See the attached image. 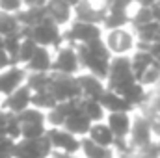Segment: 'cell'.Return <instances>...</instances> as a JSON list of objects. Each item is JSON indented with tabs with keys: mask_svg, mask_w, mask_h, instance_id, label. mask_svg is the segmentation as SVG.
Listing matches in <instances>:
<instances>
[{
	"mask_svg": "<svg viewBox=\"0 0 160 158\" xmlns=\"http://www.w3.org/2000/svg\"><path fill=\"white\" fill-rule=\"evenodd\" d=\"M136 84V78L132 75V65L130 58L127 56H118L110 62V73H108V91H114L121 95L127 91L130 86Z\"/></svg>",
	"mask_w": 160,
	"mask_h": 158,
	"instance_id": "obj_1",
	"label": "cell"
},
{
	"mask_svg": "<svg viewBox=\"0 0 160 158\" xmlns=\"http://www.w3.org/2000/svg\"><path fill=\"white\" fill-rule=\"evenodd\" d=\"M48 91L54 95V99L60 102H67V101H80L84 99L82 89L78 86V80L73 77H63V75H52V82Z\"/></svg>",
	"mask_w": 160,
	"mask_h": 158,
	"instance_id": "obj_2",
	"label": "cell"
},
{
	"mask_svg": "<svg viewBox=\"0 0 160 158\" xmlns=\"http://www.w3.org/2000/svg\"><path fill=\"white\" fill-rule=\"evenodd\" d=\"M151 138H153V130H151L149 121L143 117V116L132 119L130 140H128L130 147L138 153V151H142V149H145V147H149V145L153 143V140H151Z\"/></svg>",
	"mask_w": 160,
	"mask_h": 158,
	"instance_id": "obj_3",
	"label": "cell"
},
{
	"mask_svg": "<svg viewBox=\"0 0 160 158\" xmlns=\"http://www.w3.org/2000/svg\"><path fill=\"white\" fill-rule=\"evenodd\" d=\"M50 149H52V143L47 136L41 138V140H36V141H26L24 140L21 143H15L13 158H47Z\"/></svg>",
	"mask_w": 160,
	"mask_h": 158,
	"instance_id": "obj_4",
	"label": "cell"
},
{
	"mask_svg": "<svg viewBox=\"0 0 160 158\" xmlns=\"http://www.w3.org/2000/svg\"><path fill=\"white\" fill-rule=\"evenodd\" d=\"M30 39H34L38 43V47H45V45H54L58 48V45L63 41V37L60 36L58 32V26L50 21V19H45L41 24L34 26L30 30Z\"/></svg>",
	"mask_w": 160,
	"mask_h": 158,
	"instance_id": "obj_5",
	"label": "cell"
},
{
	"mask_svg": "<svg viewBox=\"0 0 160 158\" xmlns=\"http://www.w3.org/2000/svg\"><path fill=\"white\" fill-rule=\"evenodd\" d=\"M77 54H78V62L91 73V77L102 80L108 78V73H110V62H104V60H99L95 58L93 54L88 52V48L84 45H78L77 48Z\"/></svg>",
	"mask_w": 160,
	"mask_h": 158,
	"instance_id": "obj_6",
	"label": "cell"
},
{
	"mask_svg": "<svg viewBox=\"0 0 160 158\" xmlns=\"http://www.w3.org/2000/svg\"><path fill=\"white\" fill-rule=\"evenodd\" d=\"M63 39L69 41V45H73V41H80L82 45H88L95 39H101V28L97 24H89V22H80L77 21L71 30L65 34Z\"/></svg>",
	"mask_w": 160,
	"mask_h": 158,
	"instance_id": "obj_7",
	"label": "cell"
},
{
	"mask_svg": "<svg viewBox=\"0 0 160 158\" xmlns=\"http://www.w3.org/2000/svg\"><path fill=\"white\" fill-rule=\"evenodd\" d=\"M47 138L50 140L52 149H62L67 156H69V155H73V153H77L78 149H82V143H80L73 134H69L67 130L52 128L50 132H47Z\"/></svg>",
	"mask_w": 160,
	"mask_h": 158,
	"instance_id": "obj_8",
	"label": "cell"
},
{
	"mask_svg": "<svg viewBox=\"0 0 160 158\" xmlns=\"http://www.w3.org/2000/svg\"><path fill=\"white\" fill-rule=\"evenodd\" d=\"M80 62H78V54L73 48H62L58 52V60L52 63V71L63 77H73V73H77Z\"/></svg>",
	"mask_w": 160,
	"mask_h": 158,
	"instance_id": "obj_9",
	"label": "cell"
},
{
	"mask_svg": "<svg viewBox=\"0 0 160 158\" xmlns=\"http://www.w3.org/2000/svg\"><path fill=\"white\" fill-rule=\"evenodd\" d=\"M134 45H136V43H134V34L128 32V30H125V28L110 32L108 37H106V47H108V50H110V52H116V54H119V56L127 54Z\"/></svg>",
	"mask_w": 160,
	"mask_h": 158,
	"instance_id": "obj_10",
	"label": "cell"
},
{
	"mask_svg": "<svg viewBox=\"0 0 160 158\" xmlns=\"http://www.w3.org/2000/svg\"><path fill=\"white\" fill-rule=\"evenodd\" d=\"M32 102V89L28 86H22L19 87L13 95H9L6 101H4V106L13 114V116H19L22 114L24 110H28V104Z\"/></svg>",
	"mask_w": 160,
	"mask_h": 158,
	"instance_id": "obj_11",
	"label": "cell"
},
{
	"mask_svg": "<svg viewBox=\"0 0 160 158\" xmlns=\"http://www.w3.org/2000/svg\"><path fill=\"white\" fill-rule=\"evenodd\" d=\"M24 82V71L19 67H9L6 73L0 75V93L4 95H13L19 87H22L21 84Z\"/></svg>",
	"mask_w": 160,
	"mask_h": 158,
	"instance_id": "obj_12",
	"label": "cell"
},
{
	"mask_svg": "<svg viewBox=\"0 0 160 158\" xmlns=\"http://www.w3.org/2000/svg\"><path fill=\"white\" fill-rule=\"evenodd\" d=\"M78 86L82 89V95L84 99H89V101H101V97L104 95V87H102V82L91 75H84V77H78Z\"/></svg>",
	"mask_w": 160,
	"mask_h": 158,
	"instance_id": "obj_13",
	"label": "cell"
},
{
	"mask_svg": "<svg viewBox=\"0 0 160 158\" xmlns=\"http://www.w3.org/2000/svg\"><path fill=\"white\" fill-rule=\"evenodd\" d=\"M108 126L116 140H127L130 136L132 128V119L128 114H110L108 116Z\"/></svg>",
	"mask_w": 160,
	"mask_h": 158,
	"instance_id": "obj_14",
	"label": "cell"
},
{
	"mask_svg": "<svg viewBox=\"0 0 160 158\" xmlns=\"http://www.w3.org/2000/svg\"><path fill=\"white\" fill-rule=\"evenodd\" d=\"M101 106L104 108V110H108L110 114H128L134 106H130L121 95L118 93H114V91H104V95L101 97Z\"/></svg>",
	"mask_w": 160,
	"mask_h": 158,
	"instance_id": "obj_15",
	"label": "cell"
},
{
	"mask_svg": "<svg viewBox=\"0 0 160 158\" xmlns=\"http://www.w3.org/2000/svg\"><path fill=\"white\" fill-rule=\"evenodd\" d=\"M88 138H89L93 143H97L99 147H104V149L112 147L114 141H116V136L112 134L110 126H108V125H102V123L91 125V128H89V132H88Z\"/></svg>",
	"mask_w": 160,
	"mask_h": 158,
	"instance_id": "obj_16",
	"label": "cell"
},
{
	"mask_svg": "<svg viewBox=\"0 0 160 158\" xmlns=\"http://www.w3.org/2000/svg\"><path fill=\"white\" fill-rule=\"evenodd\" d=\"M130 65H132V75H134V78L140 84V80L143 78V75L149 71V67L155 65V58H153L149 52L136 50L134 56L130 58Z\"/></svg>",
	"mask_w": 160,
	"mask_h": 158,
	"instance_id": "obj_17",
	"label": "cell"
},
{
	"mask_svg": "<svg viewBox=\"0 0 160 158\" xmlns=\"http://www.w3.org/2000/svg\"><path fill=\"white\" fill-rule=\"evenodd\" d=\"M26 69H30L32 73H48L52 69V60L45 47H38L34 58L26 63Z\"/></svg>",
	"mask_w": 160,
	"mask_h": 158,
	"instance_id": "obj_18",
	"label": "cell"
},
{
	"mask_svg": "<svg viewBox=\"0 0 160 158\" xmlns=\"http://www.w3.org/2000/svg\"><path fill=\"white\" fill-rule=\"evenodd\" d=\"M47 13H48V19L58 26V24H63L69 21V15H71V4L69 2H50L47 4Z\"/></svg>",
	"mask_w": 160,
	"mask_h": 158,
	"instance_id": "obj_19",
	"label": "cell"
},
{
	"mask_svg": "<svg viewBox=\"0 0 160 158\" xmlns=\"http://www.w3.org/2000/svg\"><path fill=\"white\" fill-rule=\"evenodd\" d=\"M136 37L138 43H145V45H155L160 41V22H149L145 26L136 28Z\"/></svg>",
	"mask_w": 160,
	"mask_h": 158,
	"instance_id": "obj_20",
	"label": "cell"
},
{
	"mask_svg": "<svg viewBox=\"0 0 160 158\" xmlns=\"http://www.w3.org/2000/svg\"><path fill=\"white\" fill-rule=\"evenodd\" d=\"M63 126H65L67 132L73 134V136H75V134H88L89 128H91V121L86 117L84 114H77V116H73V117L67 119Z\"/></svg>",
	"mask_w": 160,
	"mask_h": 158,
	"instance_id": "obj_21",
	"label": "cell"
},
{
	"mask_svg": "<svg viewBox=\"0 0 160 158\" xmlns=\"http://www.w3.org/2000/svg\"><path fill=\"white\" fill-rule=\"evenodd\" d=\"M80 106H82V114L89 119L91 123L95 121H101L102 119V114H104V108L101 106L99 101H89V99H82L80 101Z\"/></svg>",
	"mask_w": 160,
	"mask_h": 158,
	"instance_id": "obj_22",
	"label": "cell"
},
{
	"mask_svg": "<svg viewBox=\"0 0 160 158\" xmlns=\"http://www.w3.org/2000/svg\"><path fill=\"white\" fill-rule=\"evenodd\" d=\"M130 22V17H128V13H119V11H108L106 13V19H104V26L110 30V32H114V30H121V28H125L127 24Z\"/></svg>",
	"mask_w": 160,
	"mask_h": 158,
	"instance_id": "obj_23",
	"label": "cell"
},
{
	"mask_svg": "<svg viewBox=\"0 0 160 158\" xmlns=\"http://www.w3.org/2000/svg\"><path fill=\"white\" fill-rule=\"evenodd\" d=\"M82 151L86 158H112V151L110 149H104V147H99L97 143H93L89 138L82 140Z\"/></svg>",
	"mask_w": 160,
	"mask_h": 158,
	"instance_id": "obj_24",
	"label": "cell"
},
{
	"mask_svg": "<svg viewBox=\"0 0 160 158\" xmlns=\"http://www.w3.org/2000/svg\"><path fill=\"white\" fill-rule=\"evenodd\" d=\"M50 82H52V75H48V73H34V75L28 77L26 86L34 93H39V91H45V89L50 87Z\"/></svg>",
	"mask_w": 160,
	"mask_h": 158,
	"instance_id": "obj_25",
	"label": "cell"
},
{
	"mask_svg": "<svg viewBox=\"0 0 160 158\" xmlns=\"http://www.w3.org/2000/svg\"><path fill=\"white\" fill-rule=\"evenodd\" d=\"M32 104L39 110V108H45V110H54L58 106V101L54 99V95L45 89V91H39V93H34L32 95Z\"/></svg>",
	"mask_w": 160,
	"mask_h": 158,
	"instance_id": "obj_26",
	"label": "cell"
},
{
	"mask_svg": "<svg viewBox=\"0 0 160 158\" xmlns=\"http://www.w3.org/2000/svg\"><path fill=\"white\" fill-rule=\"evenodd\" d=\"M22 26L19 24V21H17V15H8V13H2L0 11V36L2 37H6V36H9V34H15V32H19Z\"/></svg>",
	"mask_w": 160,
	"mask_h": 158,
	"instance_id": "obj_27",
	"label": "cell"
},
{
	"mask_svg": "<svg viewBox=\"0 0 160 158\" xmlns=\"http://www.w3.org/2000/svg\"><path fill=\"white\" fill-rule=\"evenodd\" d=\"M86 48H88V52L89 54H93L95 58H99V60H104V62H112V58H110V50H108V47H106V43L102 39H95L91 41V43H88V45H84Z\"/></svg>",
	"mask_w": 160,
	"mask_h": 158,
	"instance_id": "obj_28",
	"label": "cell"
},
{
	"mask_svg": "<svg viewBox=\"0 0 160 158\" xmlns=\"http://www.w3.org/2000/svg\"><path fill=\"white\" fill-rule=\"evenodd\" d=\"M130 22H132L134 30H136V28H140V26H145V24L153 22L151 7H143V6H140V7H138V11L130 17Z\"/></svg>",
	"mask_w": 160,
	"mask_h": 158,
	"instance_id": "obj_29",
	"label": "cell"
},
{
	"mask_svg": "<svg viewBox=\"0 0 160 158\" xmlns=\"http://www.w3.org/2000/svg\"><path fill=\"white\" fill-rule=\"evenodd\" d=\"M36 50H38V43H36L34 39H30V37H24V39H22V43H21L19 62H24V63H28V62L34 58Z\"/></svg>",
	"mask_w": 160,
	"mask_h": 158,
	"instance_id": "obj_30",
	"label": "cell"
},
{
	"mask_svg": "<svg viewBox=\"0 0 160 158\" xmlns=\"http://www.w3.org/2000/svg\"><path fill=\"white\" fill-rule=\"evenodd\" d=\"M17 117V121L21 123V125H38V123H41L43 125V121H45V116L41 114L39 110H24L22 114H19V116H15Z\"/></svg>",
	"mask_w": 160,
	"mask_h": 158,
	"instance_id": "obj_31",
	"label": "cell"
},
{
	"mask_svg": "<svg viewBox=\"0 0 160 158\" xmlns=\"http://www.w3.org/2000/svg\"><path fill=\"white\" fill-rule=\"evenodd\" d=\"M140 84L145 87V86H158L160 84V65L155 62L153 67H149V71L143 75V78L140 80Z\"/></svg>",
	"mask_w": 160,
	"mask_h": 158,
	"instance_id": "obj_32",
	"label": "cell"
},
{
	"mask_svg": "<svg viewBox=\"0 0 160 158\" xmlns=\"http://www.w3.org/2000/svg\"><path fill=\"white\" fill-rule=\"evenodd\" d=\"M6 136H8V140H17L19 136H22V125L17 121V117L13 116V117L9 119V123H8V126H6Z\"/></svg>",
	"mask_w": 160,
	"mask_h": 158,
	"instance_id": "obj_33",
	"label": "cell"
},
{
	"mask_svg": "<svg viewBox=\"0 0 160 158\" xmlns=\"http://www.w3.org/2000/svg\"><path fill=\"white\" fill-rule=\"evenodd\" d=\"M22 7V4L19 0H2L0 2V11L2 13H8V15H13V13H19Z\"/></svg>",
	"mask_w": 160,
	"mask_h": 158,
	"instance_id": "obj_34",
	"label": "cell"
},
{
	"mask_svg": "<svg viewBox=\"0 0 160 158\" xmlns=\"http://www.w3.org/2000/svg\"><path fill=\"white\" fill-rule=\"evenodd\" d=\"M13 149H15V143L11 140L0 141V158H13Z\"/></svg>",
	"mask_w": 160,
	"mask_h": 158,
	"instance_id": "obj_35",
	"label": "cell"
},
{
	"mask_svg": "<svg viewBox=\"0 0 160 158\" xmlns=\"http://www.w3.org/2000/svg\"><path fill=\"white\" fill-rule=\"evenodd\" d=\"M47 119H48L54 126H62V125H65V121H67V119L63 117L56 108H54V110H50V114H48V117H47Z\"/></svg>",
	"mask_w": 160,
	"mask_h": 158,
	"instance_id": "obj_36",
	"label": "cell"
},
{
	"mask_svg": "<svg viewBox=\"0 0 160 158\" xmlns=\"http://www.w3.org/2000/svg\"><path fill=\"white\" fill-rule=\"evenodd\" d=\"M11 65V60H9V56L6 54V50H0V69H4V67H9Z\"/></svg>",
	"mask_w": 160,
	"mask_h": 158,
	"instance_id": "obj_37",
	"label": "cell"
},
{
	"mask_svg": "<svg viewBox=\"0 0 160 158\" xmlns=\"http://www.w3.org/2000/svg\"><path fill=\"white\" fill-rule=\"evenodd\" d=\"M0 50H4V37L0 36Z\"/></svg>",
	"mask_w": 160,
	"mask_h": 158,
	"instance_id": "obj_38",
	"label": "cell"
},
{
	"mask_svg": "<svg viewBox=\"0 0 160 158\" xmlns=\"http://www.w3.org/2000/svg\"><path fill=\"white\" fill-rule=\"evenodd\" d=\"M157 147H158V158H160V141L157 143Z\"/></svg>",
	"mask_w": 160,
	"mask_h": 158,
	"instance_id": "obj_39",
	"label": "cell"
},
{
	"mask_svg": "<svg viewBox=\"0 0 160 158\" xmlns=\"http://www.w3.org/2000/svg\"><path fill=\"white\" fill-rule=\"evenodd\" d=\"M155 62H157V63H158V65H160V56H158V58H157V60H155Z\"/></svg>",
	"mask_w": 160,
	"mask_h": 158,
	"instance_id": "obj_40",
	"label": "cell"
}]
</instances>
